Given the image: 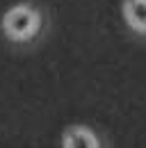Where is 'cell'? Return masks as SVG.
I'll return each instance as SVG.
<instances>
[{"label": "cell", "mask_w": 146, "mask_h": 148, "mask_svg": "<svg viewBox=\"0 0 146 148\" xmlns=\"http://www.w3.org/2000/svg\"><path fill=\"white\" fill-rule=\"evenodd\" d=\"M39 25H41V18L36 9L28 5H16L2 16V30L14 41H30L39 32Z\"/></svg>", "instance_id": "1"}, {"label": "cell", "mask_w": 146, "mask_h": 148, "mask_svg": "<svg viewBox=\"0 0 146 148\" xmlns=\"http://www.w3.org/2000/svg\"><path fill=\"white\" fill-rule=\"evenodd\" d=\"M123 14L128 25L137 32H146V0H126Z\"/></svg>", "instance_id": "2"}, {"label": "cell", "mask_w": 146, "mask_h": 148, "mask_svg": "<svg viewBox=\"0 0 146 148\" xmlns=\"http://www.w3.org/2000/svg\"><path fill=\"white\" fill-rule=\"evenodd\" d=\"M64 148H98V139L87 128H71L64 134Z\"/></svg>", "instance_id": "3"}]
</instances>
